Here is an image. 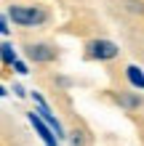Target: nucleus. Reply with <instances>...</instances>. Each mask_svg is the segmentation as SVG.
Instances as JSON below:
<instances>
[{
  "mask_svg": "<svg viewBox=\"0 0 144 146\" xmlns=\"http://www.w3.org/2000/svg\"><path fill=\"white\" fill-rule=\"evenodd\" d=\"M8 19L16 27H40V24L48 21V13L35 5H11L8 8Z\"/></svg>",
  "mask_w": 144,
  "mask_h": 146,
  "instance_id": "nucleus-1",
  "label": "nucleus"
},
{
  "mask_svg": "<svg viewBox=\"0 0 144 146\" xmlns=\"http://www.w3.org/2000/svg\"><path fill=\"white\" fill-rule=\"evenodd\" d=\"M32 101H35V106H38V109H35V114L43 119V122L51 127V130H54V135H56V138H59V141H62V138H67V133H64L62 122H59V119H56V114L51 111V106L46 104V98L40 96V93H32Z\"/></svg>",
  "mask_w": 144,
  "mask_h": 146,
  "instance_id": "nucleus-2",
  "label": "nucleus"
},
{
  "mask_svg": "<svg viewBox=\"0 0 144 146\" xmlns=\"http://www.w3.org/2000/svg\"><path fill=\"white\" fill-rule=\"evenodd\" d=\"M117 53H120V48H117L112 40H94L88 45V56L96 58V61H109V58H115Z\"/></svg>",
  "mask_w": 144,
  "mask_h": 146,
  "instance_id": "nucleus-3",
  "label": "nucleus"
},
{
  "mask_svg": "<svg viewBox=\"0 0 144 146\" xmlns=\"http://www.w3.org/2000/svg\"><path fill=\"white\" fill-rule=\"evenodd\" d=\"M27 58L38 64H48L56 58V48L48 45V42H32V45H27Z\"/></svg>",
  "mask_w": 144,
  "mask_h": 146,
  "instance_id": "nucleus-4",
  "label": "nucleus"
},
{
  "mask_svg": "<svg viewBox=\"0 0 144 146\" xmlns=\"http://www.w3.org/2000/svg\"><path fill=\"white\" fill-rule=\"evenodd\" d=\"M27 119L32 122V127H35V133L40 135V141H43L46 146H59V138L54 135V130H51V127L43 122V119H40L35 111H27Z\"/></svg>",
  "mask_w": 144,
  "mask_h": 146,
  "instance_id": "nucleus-5",
  "label": "nucleus"
},
{
  "mask_svg": "<svg viewBox=\"0 0 144 146\" xmlns=\"http://www.w3.org/2000/svg\"><path fill=\"white\" fill-rule=\"evenodd\" d=\"M125 77H128L131 88H136V90H144V72L139 69L136 64H128V66H125Z\"/></svg>",
  "mask_w": 144,
  "mask_h": 146,
  "instance_id": "nucleus-6",
  "label": "nucleus"
},
{
  "mask_svg": "<svg viewBox=\"0 0 144 146\" xmlns=\"http://www.w3.org/2000/svg\"><path fill=\"white\" fill-rule=\"evenodd\" d=\"M16 58H19V56H16V50H13V45H11V42H3V45H0V61L11 66V64L16 61Z\"/></svg>",
  "mask_w": 144,
  "mask_h": 146,
  "instance_id": "nucleus-7",
  "label": "nucleus"
},
{
  "mask_svg": "<svg viewBox=\"0 0 144 146\" xmlns=\"http://www.w3.org/2000/svg\"><path fill=\"white\" fill-rule=\"evenodd\" d=\"M117 101H120L125 109H136V106H141V98L133 96V93H123V96H117Z\"/></svg>",
  "mask_w": 144,
  "mask_h": 146,
  "instance_id": "nucleus-8",
  "label": "nucleus"
},
{
  "mask_svg": "<svg viewBox=\"0 0 144 146\" xmlns=\"http://www.w3.org/2000/svg\"><path fill=\"white\" fill-rule=\"evenodd\" d=\"M70 143H72V146H86V138H83V133H80V130H72Z\"/></svg>",
  "mask_w": 144,
  "mask_h": 146,
  "instance_id": "nucleus-9",
  "label": "nucleus"
},
{
  "mask_svg": "<svg viewBox=\"0 0 144 146\" xmlns=\"http://www.w3.org/2000/svg\"><path fill=\"white\" fill-rule=\"evenodd\" d=\"M11 66H13V69H16V74H27V72H29V69H27V64H24V61H21V58H16V61H13Z\"/></svg>",
  "mask_w": 144,
  "mask_h": 146,
  "instance_id": "nucleus-10",
  "label": "nucleus"
},
{
  "mask_svg": "<svg viewBox=\"0 0 144 146\" xmlns=\"http://www.w3.org/2000/svg\"><path fill=\"white\" fill-rule=\"evenodd\" d=\"M128 8L136 13H144V3H139V0H128Z\"/></svg>",
  "mask_w": 144,
  "mask_h": 146,
  "instance_id": "nucleus-11",
  "label": "nucleus"
},
{
  "mask_svg": "<svg viewBox=\"0 0 144 146\" xmlns=\"http://www.w3.org/2000/svg\"><path fill=\"white\" fill-rule=\"evenodd\" d=\"M0 35H8V21H5V16H0Z\"/></svg>",
  "mask_w": 144,
  "mask_h": 146,
  "instance_id": "nucleus-12",
  "label": "nucleus"
},
{
  "mask_svg": "<svg viewBox=\"0 0 144 146\" xmlns=\"http://www.w3.org/2000/svg\"><path fill=\"white\" fill-rule=\"evenodd\" d=\"M13 93H16V96H19V98H24V96H27V90H24V88H21V85H19V82H16V85H13Z\"/></svg>",
  "mask_w": 144,
  "mask_h": 146,
  "instance_id": "nucleus-13",
  "label": "nucleus"
},
{
  "mask_svg": "<svg viewBox=\"0 0 144 146\" xmlns=\"http://www.w3.org/2000/svg\"><path fill=\"white\" fill-rule=\"evenodd\" d=\"M5 96H8V90L3 88V85H0V98H5Z\"/></svg>",
  "mask_w": 144,
  "mask_h": 146,
  "instance_id": "nucleus-14",
  "label": "nucleus"
}]
</instances>
